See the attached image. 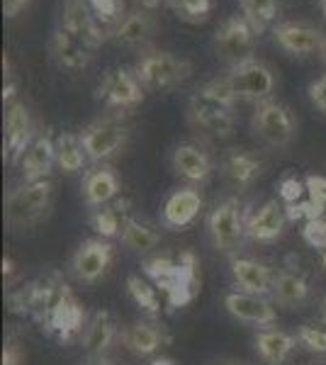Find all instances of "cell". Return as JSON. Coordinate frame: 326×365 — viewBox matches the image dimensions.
Masks as SVG:
<instances>
[{
	"instance_id": "ac0fdd59",
	"label": "cell",
	"mask_w": 326,
	"mask_h": 365,
	"mask_svg": "<svg viewBox=\"0 0 326 365\" xmlns=\"http://www.w3.org/2000/svg\"><path fill=\"white\" fill-rule=\"evenodd\" d=\"M224 307L234 319L244 322V324H256V327H270L275 322V307L268 297L251 295V292H241L234 290L224 297Z\"/></svg>"
},
{
	"instance_id": "b9f144b4",
	"label": "cell",
	"mask_w": 326,
	"mask_h": 365,
	"mask_svg": "<svg viewBox=\"0 0 326 365\" xmlns=\"http://www.w3.org/2000/svg\"><path fill=\"white\" fill-rule=\"evenodd\" d=\"M3 365H22V351H20V346H15V344L5 346V351H3Z\"/></svg>"
},
{
	"instance_id": "ba28073f",
	"label": "cell",
	"mask_w": 326,
	"mask_h": 365,
	"mask_svg": "<svg viewBox=\"0 0 326 365\" xmlns=\"http://www.w3.org/2000/svg\"><path fill=\"white\" fill-rule=\"evenodd\" d=\"M34 322L41 324V329H46L49 334H56L61 341H68L73 334L83 331V327H86V317H83L78 299L73 297L66 282L58 287L56 295L49 299V304L39 312V317Z\"/></svg>"
},
{
	"instance_id": "c3c4849f",
	"label": "cell",
	"mask_w": 326,
	"mask_h": 365,
	"mask_svg": "<svg viewBox=\"0 0 326 365\" xmlns=\"http://www.w3.org/2000/svg\"><path fill=\"white\" fill-rule=\"evenodd\" d=\"M322 263H324V268H326V251H322Z\"/></svg>"
},
{
	"instance_id": "2e32d148",
	"label": "cell",
	"mask_w": 326,
	"mask_h": 365,
	"mask_svg": "<svg viewBox=\"0 0 326 365\" xmlns=\"http://www.w3.org/2000/svg\"><path fill=\"white\" fill-rule=\"evenodd\" d=\"M229 268H231V278H234L236 287L241 292H251V295H260V297L272 295V278H275V273L265 263L248 256H231Z\"/></svg>"
},
{
	"instance_id": "83f0119b",
	"label": "cell",
	"mask_w": 326,
	"mask_h": 365,
	"mask_svg": "<svg viewBox=\"0 0 326 365\" xmlns=\"http://www.w3.org/2000/svg\"><path fill=\"white\" fill-rule=\"evenodd\" d=\"M310 297V282L295 268H280L272 278V299L280 307H297Z\"/></svg>"
},
{
	"instance_id": "d6a6232c",
	"label": "cell",
	"mask_w": 326,
	"mask_h": 365,
	"mask_svg": "<svg viewBox=\"0 0 326 365\" xmlns=\"http://www.w3.org/2000/svg\"><path fill=\"white\" fill-rule=\"evenodd\" d=\"M241 13L256 32H265L268 25L277 17V0H239Z\"/></svg>"
},
{
	"instance_id": "f1b7e54d",
	"label": "cell",
	"mask_w": 326,
	"mask_h": 365,
	"mask_svg": "<svg viewBox=\"0 0 326 365\" xmlns=\"http://www.w3.org/2000/svg\"><path fill=\"white\" fill-rule=\"evenodd\" d=\"M153 20L146 10H136V13L127 15L124 20L112 29V42L117 46H139L151 37Z\"/></svg>"
},
{
	"instance_id": "ffe728a7",
	"label": "cell",
	"mask_w": 326,
	"mask_h": 365,
	"mask_svg": "<svg viewBox=\"0 0 326 365\" xmlns=\"http://www.w3.org/2000/svg\"><path fill=\"white\" fill-rule=\"evenodd\" d=\"M203 210V195L195 187H180L170 192L163 202L161 222L168 229H185L195 222V217Z\"/></svg>"
},
{
	"instance_id": "f907efd6",
	"label": "cell",
	"mask_w": 326,
	"mask_h": 365,
	"mask_svg": "<svg viewBox=\"0 0 326 365\" xmlns=\"http://www.w3.org/2000/svg\"><path fill=\"white\" fill-rule=\"evenodd\" d=\"M324 215H326V210H324Z\"/></svg>"
},
{
	"instance_id": "7402d4cb",
	"label": "cell",
	"mask_w": 326,
	"mask_h": 365,
	"mask_svg": "<svg viewBox=\"0 0 326 365\" xmlns=\"http://www.w3.org/2000/svg\"><path fill=\"white\" fill-rule=\"evenodd\" d=\"M117 195H120V178L110 166L91 168L83 173V200L88 207H105Z\"/></svg>"
},
{
	"instance_id": "f35d334b",
	"label": "cell",
	"mask_w": 326,
	"mask_h": 365,
	"mask_svg": "<svg viewBox=\"0 0 326 365\" xmlns=\"http://www.w3.org/2000/svg\"><path fill=\"white\" fill-rule=\"evenodd\" d=\"M277 190H280L282 205H297V202H302V197L307 195V182L297 180L295 175H287V178L280 180Z\"/></svg>"
},
{
	"instance_id": "8fae6325",
	"label": "cell",
	"mask_w": 326,
	"mask_h": 365,
	"mask_svg": "<svg viewBox=\"0 0 326 365\" xmlns=\"http://www.w3.org/2000/svg\"><path fill=\"white\" fill-rule=\"evenodd\" d=\"M112 258H115V249L108 239H86L71 258V275L78 282L93 285L108 275Z\"/></svg>"
},
{
	"instance_id": "74e56055",
	"label": "cell",
	"mask_w": 326,
	"mask_h": 365,
	"mask_svg": "<svg viewBox=\"0 0 326 365\" xmlns=\"http://www.w3.org/2000/svg\"><path fill=\"white\" fill-rule=\"evenodd\" d=\"M302 237L312 249L326 251V217H317V220L305 222L302 227Z\"/></svg>"
},
{
	"instance_id": "6da1fadb",
	"label": "cell",
	"mask_w": 326,
	"mask_h": 365,
	"mask_svg": "<svg viewBox=\"0 0 326 365\" xmlns=\"http://www.w3.org/2000/svg\"><path fill=\"white\" fill-rule=\"evenodd\" d=\"M188 120L207 137H231L236 127V98L222 81L207 83L190 96Z\"/></svg>"
},
{
	"instance_id": "7c38bea8",
	"label": "cell",
	"mask_w": 326,
	"mask_h": 365,
	"mask_svg": "<svg viewBox=\"0 0 326 365\" xmlns=\"http://www.w3.org/2000/svg\"><path fill=\"white\" fill-rule=\"evenodd\" d=\"M96 96L100 103L115 110H129L144 100V86L139 83L134 71L129 68H110L100 78Z\"/></svg>"
},
{
	"instance_id": "e575fe53",
	"label": "cell",
	"mask_w": 326,
	"mask_h": 365,
	"mask_svg": "<svg viewBox=\"0 0 326 365\" xmlns=\"http://www.w3.org/2000/svg\"><path fill=\"white\" fill-rule=\"evenodd\" d=\"M168 3L180 20L205 22L212 13V3H215V0H168Z\"/></svg>"
},
{
	"instance_id": "4dcf8cb0",
	"label": "cell",
	"mask_w": 326,
	"mask_h": 365,
	"mask_svg": "<svg viewBox=\"0 0 326 365\" xmlns=\"http://www.w3.org/2000/svg\"><path fill=\"white\" fill-rule=\"evenodd\" d=\"M120 237H122V244L134 253H149L161 244V237H158L156 229L151 225H146V222L134 220V217H127V220L122 222Z\"/></svg>"
},
{
	"instance_id": "d6986e66",
	"label": "cell",
	"mask_w": 326,
	"mask_h": 365,
	"mask_svg": "<svg viewBox=\"0 0 326 365\" xmlns=\"http://www.w3.org/2000/svg\"><path fill=\"white\" fill-rule=\"evenodd\" d=\"M287 225V212L285 205H280L277 200H268L263 202L256 212H251L246 220V237L253 241H275L282 237Z\"/></svg>"
},
{
	"instance_id": "4fadbf2b",
	"label": "cell",
	"mask_w": 326,
	"mask_h": 365,
	"mask_svg": "<svg viewBox=\"0 0 326 365\" xmlns=\"http://www.w3.org/2000/svg\"><path fill=\"white\" fill-rule=\"evenodd\" d=\"M71 37H76L78 42L91 46L93 51L105 42V34L98 25V17L93 15L88 0H63L61 8V25Z\"/></svg>"
},
{
	"instance_id": "60d3db41",
	"label": "cell",
	"mask_w": 326,
	"mask_h": 365,
	"mask_svg": "<svg viewBox=\"0 0 326 365\" xmlns=\"http://www.w3.org/2000/svg\"><path fill=\"white\" fill-rule=\"evenodd\" d=\"M29 5V0H3V13L5 17H17Z\"/></svg>"
},
{
	"instance_id": "7dc6e473",
	"label": "cell",
	"mask_w": 326,
	"mask_h": 365,
	"mask_svg": "<svg viewBox=\"0 0 326 365\" xmlns=\"http://www.w3.org/2000/svg\"><path fill=\"white\" fill-rule=\"evenodd\" d=\"M322 322L326 324V299H324V304H322Z\"/></svg>"
},
{
	"instance_id": "836d02e7",
	"label": "cell",
	"mask_w": 326,
	"mask_h": 365,
	"mask_svg": "<svg viewBox=\"0 0 326 365\" xmlns=\"http://www.w3.org/2000/svg\"><path fill=\"white\" fill-rule=\"evenodd\" d=\"M91 225L93 229L100 234V239H112V237H117V234L122 232V225H120V215H117V210H112V207H98V210H93V215H91Z\"/></svg>"
},
{
	"instance_id": "30bf717a",
	"label": "cell",
	"mask_w": 326,
	"mask_h": 365,
	"mask_svg": "<svg viewBox=\"0 0 326 365\" xmlns=\"http://www.w3.org/2000/svg\"><path fill=\"white\" fill-rule=\"evenodd\" d=\"M127 139L129 129L117 120H98L81 132L83 149L88 154V161L93 163L108 161V158L117 156L127 146Z\"/></svg>"
},
{
	"instance_id": "ab89813d",
	"label": "cell",
	"mask_w": 326,
	"mask_h": 365,
	"mask_svg": "<svg viewBox=\"0 0 326 365\" xmlns=\"http://www.w3.org/2000/svg\"><path fill=\"white\" fill-rule=\"evenodd\" d=\"M310 100L317 110L326 113V76L317 78L314 83H310Z\"/></svg>"
},
{
	"instance_id": "8992f818",
	"label": "cell",
	"mask_w": 326,
	"mask_h": 365,
	"mask_svg": "<svg viewBox=\"0 0 326 365\" xmlns=\"http://www.w3.org/2000/svg\"><path fill=\"white\" fill-rule=\"evenodd\" d=\"M222 83L229 88V93L236 100H253V103H265L275 91V73L268 63L258 58H246L229 68L227 78Z\"/></svg>"
},
{
	"instance_id": "52a82bcc",
	"label": "cell",
	"mask_w": 326,
	"mask_h": 365,
	"mask_svg": "<svg viewBox=\"0 0 326 365\" xmlns=\"http://www.w3.org/2000/svg\"><path fill=\"white\" fill-rule=\"evenodd\" d=\"M207 234H210V241L217 251L236 256V251H239V246L244 244L246 237V220L239 200L227 197L210 212V217H207Z\"/></svg>"
},
{
	"instance_id": "f546056e",
	"label": "cell",
	"mask_w": 326,
	"mask_h": 365,
	"mask_svg": "<svg viewBox=\"0 0 326 365\" xmlns=\"http://www.w3.org/2000/svg\"><path fill=\"white\" fill-rule=\"evenodd\" d=\"M56 166L61 170L63 175H78L86 168L88 154L83 149V141L81 137L71 132H63L56 137Z\"/></svg>"
},
{
	"instance_id": "e0dca14e",
	"label": "cell",
	"mask_w": 326,
	"mask_h": 365,
	"mask_svg": "<svg viewBox=\"0 0 326 365\" xmlns=\"http://www.w3.org/2000/svg\"><path fill=\"white\" fill-rule=\"evenodd\" d=\"M20 173L25 182L34 180H49L51 168L56 166V144L51 141L49 134H37L32 139V144L27 146V151L20 158Z\"/></svg>"
},
{
	"instance_id": "7a4b0ae2",
	"label": "cell",
	"mask_w": 326,
	"mask_h": 365,
	"mask_svg": "<svg viewBox=\"0 0 326 365\" xmlns=\"http://www.w3.org/2000/svg\"><path fill=\"white\" fill-rule=\"evenodd\" d=\"M144 273L153 280V285L161 287L170 307H185L200 292L198 261L190 251H183L178 258L156 256L144 263Z\"/></svg>"
},
{
	"instance_id": "f6af8a7d",
	"label": "cell",
	"mask_w": 326,
	"mask_h": 365,
	"mask_svg": "<svg viewBox=\"0 0 326 365\" xmlns=\"http://www.w3.org/2000/svg\"><path fill=\"white\" fill-rule=\"evenodd\" d=\"M141 5H144V8H158L161 0H141Z\"/></svg>"
},
{
	"instance_id": "cb8c5ba5",
	"label": "cell",
	"mask_w": 326,
	"mask_h": 365,
	"mask_svg": "<svg viewBox=\"0 0 326 365\" xmlns=\"http://www.w3.org/2000/svg\"><path fill=\"white\" fill-rule=\"evenodd\" d=\"M170 163H173V170L180 175V178H185L188 182H195V185L207 182L212 175V170H215L212 158L195 144H178Z\"/></svg>"
},
{
	"instance_id": "3957f363",
	"label": "cell",
	"mask_w": 326,
	"mask_h": 365,
	"mask_svg": "<svg viewBox=\"0 0 326 365\" xmlns=\"http://www.w3.org/2000/svg\"><path fill=\"white\" fill-rule=\"evenodd\" d=\"M54 200V185L51 180H34L17 185L10 190L5 200V222L13 229H32L41 220H46Z\"/></svg>"
},
{
	"instance_id": "5bb4252c",
	"label": "cell",
	"mask_w": 326,
	"mask_h": 365,
	"mask_svg": "<svg viewBox=\"0 0 326 365\" xmlns=\"http://www.w3.org/2000/svg\"><path fill=\"white\" fill-rule=\"evenodd\" d=\"M34 134L32 115H29L25 103H10L5 113V156L10 163H20L22 154L32 144Z\"/></svg>"
},
{
	"instance_id": "ee69618b",
	"label": "cell",
	"mask_w": 326,
	"mask_h": 365,
	"mask_svg": "<svg viewBox=\"0 0 326 365\" xmlns=\"http://www.w3.org/2000/svg\"><path fill=\"white\" fill-rule=\"evenodd\" d=\"M215 365H246V363H241V361H234V358H222V361H217Z\"/></svg>"
},
{
	"instance_id": "8d00e7d4",
	"label": "cell",
	"mask_w": 326,
	"mask_h": 365,
	"mask_svg": "<svg viewBox=\"0 0 326 365\" xmlns=\"http://www.w3.org/2000/svg\"><path fill=\"white\" fill-rule=\"evenodd\" d=\"M297 341L305 346L307 351L317 353V356H326V329L305 324V327L297 331Z\"/></svg>"
},
{
	"instance_id": "bcb514c9",
	"label": "cell",
	"mask_w": 326,
	"mask_h": 365,
	"mask_svg": "<svg viewBox=\"0 0 326 365\" xmlns=\"http://www.w3.org/2000/svg\"><path fill=\"white\" fill-rule=\"evenodd\" d=\"M151 365H173V363H170V361H165V358H161V361H153Z\"/></svg>"
},
{
	"instance_id": "7bdbcfd3",
	"label": "cell",
	"mask_w": 326,
	"mask_h": 365,
	"mask_svg": "<svg viewBox=\"0 0 326 365\" xmlns=\"http://www.w3.org/2000/svg\"><path fill=\"white\" fill-rule=\"evenodd\" d=\"M86 365H115V363H112L110 358H105V356H98V358H91Z\"/></svg>"
},
{
	"instance_id": "d590c367",
	"label": "cell",
	"mask_w": 326,
	"mask_h": 365,
	"mask_svg": "<svg viewBox=\"0 0 326 365\" xmlns=\"http://www.w3.org/2000/svg\"><path fill=\"white\" fill-rule=\"evenodd\" d=\"M93 15L98 17V22H105V25H115V22H122L124 15V0H88Z\"/></svg>"
},
{
	"instance_id": "681fc988",
	"label": "cell",
	"mask_w": 326,
	"mask_h": 365,
	"mask_svg": "<svg viewBox=\"0 0 326 365\" xmlns=\"http://www.w3.org/2000/svg\"><path fill=\"white\" fill-rule=\"evenodd\" d=\"M322 10H324V17H326V0H322Z\"/></svg>"
},
{
	"instance_id": "277c9868",
	"label": "cell",
	"mask_w": 326,
	"mask_h": 365,
	"mask_svg": "<svg viewBox=\"0 0 326 365\" xmlns=\"http://www.w3.org/2000/svg\"><path fill=\"white\" fill-rule=\"evenodd\" d=\"M134 73L139 83L144 86V91L163 93L180 86L193 73V66L190 61L168 54V51H149L136 61Z\"/></svg>"
},
{
	"instance_id": "d4e9b609",
	"label": "cell",
	"mask_w": 326,
	"mask_h": 365,
	"mask_svg": "<svg viewBox=\"0 0 326 365\" xmlns=\"http://www.w3.org/2000/svg\"><path fill=\"white\" fill-rule=\"evenodd\" d=\"M51 56L56 58V63L61 68L83 71L93 61V49L78 42L76 37H71L63 27H56L54 37H51Z\"/></svg>"
},
{
	"instance_id": "44dd1931",
	"label": "cell",
	"mask_w": 326,
	"mask_h": 365,
	"mask_svg": "<svg viewBox=\"0 0 326 365\" xmlns=\"http://www.w3.org/2000/svg\"><path fill=\"white\" fill-rule=\"evenodd\" d=\"M117 336H120V327H117L115 317H112L110 312L100 309L86 322V327H83L81 344L88 356L98 358V356H105V353L112 349Z\"/></svg>"
},
{
	"instance_id": "9a60e30c",
	"label": "cell",
	"mask_w": 326,
	"mask_h": 365,
	"mask_svg": "<svg viewBox=\"0 0 326 365\" xmlns=\"http://www.w3.org/2000/svg\"><path fill=\"white\" fill-rule=\"evenodd\" d=\"M272 34H275L277 46L295 56H310L326 49V34L319 32L317 27L300 25V22H282L272 29Z\"/></svg>"
},
{
	"instance_id": "9c48e42d",
	"label": "cell",
	"mask_w": 326,
	"mask_h": 365,
	"mask_svg": "<svg viewBox=\"0 0 326 365\" xmlns=\"http://www.w3.org/2000/svg\"><path fill=\"white\" fill-rule=\"evenodd\" d=\"M258 32L251 27V22L244 15H234L224 20L215 32V51L229 66L253 58V46H256Z\"/></svg>"
},
{
	"instance_id": "1f68e13d",
	"label": "cell",
	"mask_w": 326,
	"mask_h": 365,
	"mask_svg": "<svg viewBox=\"0 0 326 365\" xmlns=\"http://www.w3.org/2000/svg\"><path fill=\"white\" fill-rule=\"evenodd\" d=\"M127 292H129V297L134 299L136 307L144 309L146 314L156 317L158 312H161V299H158L156 285L146 282L141 275H129V278H127Z\"/></svg>"
},
{
	"instance_id": "484cf974",
	"label": "cell",
	"mask_w": 326,
	"mask_h": 365,
	"mask_svg": "<svg viewBox=\"0 0 326 365\" xmlns=\"http://www.w3.org/2000/svg\"><path fill=\"white\" fill-rule=\"evenodd\" d=\"M297 336L282 331V329H260L256 334V353L265 365H285L292 356Z\"/></svg>"
},
{
	"instance_id": "5b68a950",
	"label": "cell",
	"mask_w": 326,
	"mask_h": 365,
	"mask_svg": "<svg viewBox=\"0 0 326 365\" xmlns=\"http://www.w3.org/2000/svg\"><path fill=\"white\" fill-rule=\"evenodd\" d=\"M251 132L270 149H285L297 137V122L287 105L265 100L256 105V113L251 117Z\"/></svg>"
},
{
	"instance_id": "4316f807",
	"label": "cell",
	"mask_w": 326,
	"mask_h": 365,
	"mask_svg": "<svg viewBox=\"0 0 326 365\" xmlns=\"http://www.w3.org/2000/svg\"><path fill=\"white\" fill-rule=\"evenodd\" d=\"M122 341L129 351L136 356H153L158 349L168 344V334L158 324L151 322H136L122 331Z\"/></svg>"
},
{
	"instance_id": "603a6c76",
	"label": "cell",
	"mask_w": 326,
	"mask_h": 365,
	"mask_svg": "<svg viewBox=\"0 0 326 365\" xmlns=\"http://www.w3.org/2000/svg\"><path fill=\"white\" fill-rule=\"evenodd\" d=\"M222 175L224 180L229 182L231 187H236V190H246V187H251L253 182L258 180L260 175V161L258 156H253L251 151L246 149H231L224 154L222 158Z\"/></svg>"
}]
</instances>
